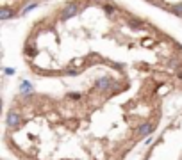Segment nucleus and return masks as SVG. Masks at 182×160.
<instances>
[{
    "mask_svg": "<svg viewBox=\"0 0 182 160\" xmlns=\"http://www.w3.org/2000/svg\"><path fill=\"white\" fill-rule=\"evenodd\" d=\"M75 13H77V5H75V4H71V5H68V7L63 11V14H61V20H68V18H71Z\"/></svg>",
    "mask_w": 182,
    "mask_h": 160,
    "instance_id": "obj_1",
    "label": "nucleus"
},
{
    "mask_svg": "<svg viewBox=\"0 0 182 160\" xmlns=\"http://www.w3.org/2000/svg\"><path fill=\"white\" fill-rule=\"evenodd\" d=\"M18 123H20V114L11 110V112L7 114V125H9V126H14V125H18Z\"/></svg>",
    "mask_w": 182,
    "mask_h": 160,
    "instance_id": "obj_2",
    "label": "nucleus"
},
{
    "mask_svg": "<svg viewBox=\"0 0 182 160\" xmlns=\"http://www.w3.org/2000/svg\"><path fill=\"white\" fill-rule=\"evenodd\" d=\"M111 85V80L109 78H100V80H97V87L98 89H107Z\"/></svg>",
    "mask_w": 182,
    "mask_h": 160,
    "instance_id": "obj_3",
    "label": "nucleus"
},
{
    "mask_svg": "<svg viewBox=\"0 0 182 160\" xmlns=\"http://www.w3.org/2000/svg\"><path fill=\"white\" fill-rule=\"evenodd\" d=\"M152 128H154V126H152L150 123H146V125H143V126L139 128V133L141 135H148V133L152 132Z\"/></svg>",
    "mask_w": 182,
    "mask_h": 160,
    "instance_id": "obj_4",
    "label": "nucleus"
},
{
    "mask_svg": "<svg viewBox=\"0 0 182 160\" xmlns=\"http://www.w3.org/2000/svg\"><path fill=\"white\" fill-rule=\"evenodd\" d=\"M9 16H11V11H9V9H2V13H0V18H2V20H7Z\"/></svg>",
    "mask_w": 182,
    "mask_h": 160,
    "instance_id": "obj_5",
    "label": "nucleus"
},
{
    "mask_svg": "<svg viewBox=\"0 0 182 160\" xmlns=\"http://www.w3.org/2000/svg\"><path fill=\"white\" fill-rule=\"evenodd\" d=\"M4 73H5V75H14V69H13V68H5Z\"/></svg>",
    "mask_w": 182,
    "mask_h": 160,
    "instance_id": "obj_6",
    "label": "nucleus"
},
{
    "mask_svg": "<svg viewBox=\"0 0 182 160\" xmlns=\"http://www.w3.org/2000/svg\"><path fill=\"white\" fill-rule=\"evenodd\" d=\"M104 9H105V11H107V13H112V11H114V7H112V5H109V4H107V5H105V7H104Z\"/></svg>",
    "mask_w": 182,
    "mask_h": 160,
    "instance_id": "obj_7",
    "label": "nucleus"
},
{
    "mask_svg": "<svg viewBox=\"0 0 182 160\" xmlns=\"http://www.w3.org/2000/svg\"><path fill=\"white\" fill-rule=\"evenodd\" d=\"M71 98H73V100H79V98H81V94H79V93H71Z\"/></svg>",
    "mask_w": 182,
    "mask_h": 160,
    "instance_id": "obj_8",
    "label": "nucleus"
}]
</instances>
